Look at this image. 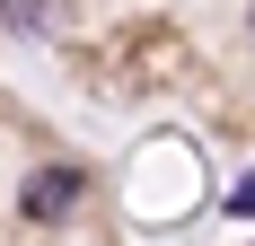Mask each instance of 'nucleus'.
<instances>
[{
    "instance_id": "f257e3e1",
    "label": "nucleus",
    "mask_w": 255,
    "mask_h": 246,
    "mask_svg": "<svg viewBox=\"0 0 255 246\" xmlns=\"http://www.w3.org/2000/svg\"><path fill=\"white\" fill-rule=\"evenodd\" d=\"M26 220H71L79 211V167H35L26 176V194H18Z\"/></svg>"
},
{
    "instance_id": "f03ea898",
    "label": "nucleus",
    "mask_w": 255,
    "mask_h": 246,
    "mask_svg": "<svg viewBox=\"0 0 255 246\" xmlns=\"http://www.w3.org/2000/svg\"><path fill=\"white\" fill-rule=\"evenodd\" d=\"M62 18H71V0H35V9H26V26H44V35H53Z\"/></svg>"
},
{
    "instance_id": "7ed1b4c3",
    "label": "nucleus",
    "mask_w": 255,
    "mask_h": 246,
    "mask_svg": "<svg viewBox=\"0 0 255 246\" xmlns=\"http://www.w3.org/2000/svg\"><path fill=\"white\" fill-rule=\"evenodd\" d=\"M0 9H9V0H0Z\"/></svg>"
}]
</instances>
